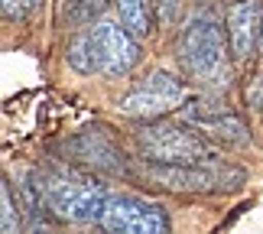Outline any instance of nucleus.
Listing matches in <instances>:
<instances>
[{"label": "nucleus", "instance_id": "1", "mask_svg": "<svg viewBox=\"0 0 263 234\" xmlns=\"http://www.w3.org/2000/svg\"><path fill=\"white\" fill-rule=\"evenodd\" d=\"M221 23L211 13H198L189 20V26L182 29L179 43V59L185 65V75L198 81L208 91H221L231 85V43H224Z\"/></svg>", "mask_w": 263, "mask_h": 234}, {"label": "nucleus", "instance_id": "2", "mask_svg": "<svg viewBox=\"0 0 263 234\" xmlns=\"http://www.w3.org/2000/svg\"><path fill=\"white\" fill-rule=\"evenodd\" d=\"M39 189L46 195L49 211L59 221H72V225H91L101 218L107 205L110 192L91 176H78L72 169H39L36 172Z\"/></svg>", "mask_w": 263, "mask_h": 234}, {"label": "nucleus", "instance_id": "3", "mask_svg": "<svg viewBox=\"0 0 263 234\" xmlns=\"http://www.w3.org/2000/svg\"><path fill=\"white\" fill-rule=\"evenodd\" d=\"M137 147L143 159L156 163H185V166H205L211 163V150L195 130L173 120H146L137 130Z\"/></svg>", "mask_w": 263, "mask_h": 234}, {"label": "nucleus", "instance_id": "4", "mask_svg": "<svg viewBox=\"0 0 263 234\" xmlns=\"http://www.w3.org/2000/svg\"><path fill=\"white\" fill-rule=\"evenodd\" d=\"M130 172H137L140 179H146L149 186L166 189V192H221L228 186H221L228 176H237L240 169L231 166H185V163H156V159H143L137 163Z\"/></svg>", "mask_w": 263, "mask_h": 234}, {"label": "nucleus", "instance_id": "5", "mask_svg": "<svg viewBox=\"0 0 263 234\" xmlns=\"http://www.w3.org/2000/svg\"><path fill=\"white\" fill-rule=\"evenodd\" d=\"M98 225L114 234H166L173 221L163 205L143 202L137 195H107V205L101 211Z\"/></svg>", "mask_w": 263, "mask_h": 234}, {"label": "nucleus", "instance_id": "6", "mask_svg": "<svg viewBox=\"0 0 263 234\" xmlns=\"http://www.w3.org/2000/svg\"><path fill=\"white\" fill-rule=\"evenodd\" d=\"M182 98H185V85H182L176 75L153 72L143 85H137L120 101V111L130 114V117H140V120H156V117L169 114L173 107H179Z\"/></svg>", "mask_w": 263, "mask_h": 234}, {"label": "nucleus", "instance_id": "7", "mask_svg": "<svg viewBox=\"0 0 263 234\" xmlns=\"http://www.w3.org/2000/svg\"><path fill=\"white\" fill-rule=\"evenodd\" d=\"M98 46V68L101 75H130L140 65V39L130 33L124 23H110L101 20L98 26H91Z\"/></svg>", "mask_w": 263, "mask_h": 234}, {"label": "nucleus", "instance_id": "8", "mask_svg": "<svg viewBox=\"0 0 263 234\" xmlns=\"http://www.w3.org/2000/svg\"><path fill=\"white\" fill-rule=\"evenodd\" d=\"M228 43L237 62H247L257 52L260 36H263V4L260 0H231L224 13Z\"/></svg>", "mask_w": 263, "mask_h": 234}, {"label": "nucleus", "instance_id": "9", "mask_svg": "<svg viewBox=\"0 0 263 234\" xmlns=\"http://www.w3.org/2000/svg\"><path fill=\"white\" fill-rule=\"evenodd\" d=\"M68 150L75 153V159H82L85 166H95L98 172H130V166L124 163V153L117 150V143L110 137H104L101 127H91L85 134H78L68 140Z\"/></svg>", "mask_w": 263, "mask_h": 234}, {"label": "nucleus", "instance_id": "10", "mask_svg": "<svg viewBox=\"0 0 263 234\" xmlns=\"http://www.w3.org/2000/svg\"><path fill=\"white\" fill-rule=\"evenodd\" d=\"M185 114L192 124L215 134L218 140H228V143H247L250 140V130L244 127V120L234 111H228L224 104H218V101H195V104L185 107Z\"/></svg>", "mask_w": 263, "mask_h": 234}, {"label": "nucleus", "instance_id": "11", "mask_svg": "<svg viewBox=\"0 0 263 234\" xmlns=\"http://www.w3.org/2000/svg\"><path fill=\"white\" fill-rule=\"evenodd\" d=\"M114 7H117L120 23H124L137 39H146L153 33V16H156L153 0H114Z\"/></svg>", "mask_w": 263, "mask_h": 234}, {"label": "nucleus", "instance_id": "12", "mask_svg": "<svg viewBox=\"0 0 263 234\" xmlns=\"http://www.w3.org/2000/svg\"><path fill=\"white\" fill-rule=\"evenodd\" d=\"M65 59H68V65H72L75 72H82V75L101 72V68H98V46H95V33H91V26L72 36V43H68V49H65Z\"/></svg>", "mask_w": 263, "mask_h": 234}, {"label": "nucleus", "instance_id": "13", "mask_svg": "<svg viewBox=\"0 0 263 234\" xmlns=\"http://www.w3.org/2000/svg\"><path fill=\"white\" fill-rule=\"evenodd\" d=\"M107 7V0H65V16L68 23H88V20H95L101 10Z\"/></svg>", "mask_w": 263, "mask_h": 234}, {"label": "nucleus", "instance_id": "14", "mask_svg": "<svg viewBox=\"0 0 263 234\" xmlns=\"http://www.w3.org/2000/svg\"><path fill=\"white\" fill-rule=\"evenodd\" d=\"M0 195H4V211H0V228L4 234H16L20 228V211H16V202H13V186L4 182V189H0Z\"/></svg>", "mask_w": 263, "mask_h": 234}, {"label": "nucleus", "instance_id": "15", "mask_svg": "<svg viewBox=\"0 0 263 234\" xmlns=\"http://www.w3.org/2000/svg\"><path fill=\"white\" fill-rule=\"evenodd\" d=\"M153 7H156L159 23H173L179 16V0H153Z\"/></svg>", "mask_w": 263, "mask_h": 234}, {"label": "nucleus", "instance_id": "16", "mask_svg": "<svg viewBox=\"0 0 263 234\" xmlns=\"http://www.w3.org/2000/svg\"><path fill=\"white\" fill-rule=\"evenodd\" d=\"M247 101H250V107H254V111H260V114H263V75H257L247 85Z\"/></svg>", "mask_w": 263, "mask_h": 234}, {"label": "nucleus", "instance_id": "17", "mask_svg": "<svg viewBox=\"0 0 263 234\" xmlns=\"http://www.w3.org/2000/svg\"><path fill=\"white\" fill-rule=\"evenodd\" d=\"M26 0H4V20H10V23H13V20H23L26 16Z\"/></svg>", "mask_w": 263, "mask_h": 234}, {"label": "nucleus", "instance_id": "18", "mask_svg": "<svg viewBox=\"0 0 263 234\" xmlns=\"http://www.w3.org/2000/svg\"><path fill=\"white\" fill-rule=\"evenodd\" d=\"M39 4H43V0H26V7H29V10H36Z\"/></svg>", "mask_w": 263, "mask_h": 234}, {"label": "nucleus", "instance_id": "19", "mask_svg": "<svg viewBox=\"0 0 263 234\" xmlns=\"http://www.w3.org/2000/svg\"><path fill=\"white\" fill-rule=\"evenodd\" d=\"M260 46H263V36H260Z\"/></svg>", "mask_w": 263, "mask_h": 234}]
</instances>
